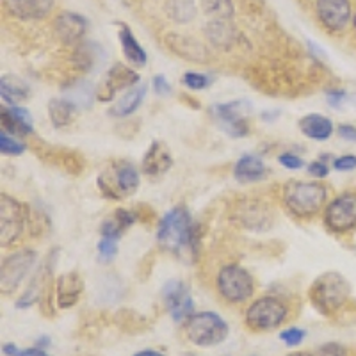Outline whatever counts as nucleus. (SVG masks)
<instances>
[{
  "label": "nucleus",
  "mask_w": 356,
  "mask_h": 356,
  "mask_svg": "<svg viewBox=\"0 0 356 356\" xmlns=\"http://www.w3.org/2000/svg\"><path fill=\"white\" fill-rule=\"evenodd\" d=\"M2 127L4 130L8 129V134H15V136H27L34 132L33 118L29 111L18 106L2 107Z\"/></svg>",
  "instance_id": "obj_20"
},
{
  "label": "nucleus",
  "mask_w": 356,
  "mask_h": 356,
  "mask_svg": "<svg viewBox=\"0 0 356 356\" xmlns=\"http://www.w3.org/2000/svg\"><path fill=\"white\" fill-rule=\"evenodd\" d=\"M278 162L284 168H287V170H301L305 166L303 159L294 154H282L278 157Z\"/></svg>",
  "instance_id": "obj_40"
},
{
  "label": "nucleus",
  "mask_w": 356,
  "mask_h": 356,
  "mask_svg": "<svg viewBox=\"0 0 356 356\" xmlns=\"http://www.w3.org/2000/svg\"><path fill=\"white\" fill-rule=\"evenodd\" d=\"M95 44H91V43H82V44H79L77 49H75V54H73V59H75V63H77L79 68L86 70V72L93 70L98 63V59H97L98 50H91Z\"/></svg>",
  "instance_id": "obj_33"
},
{
  "label": "nucleus",
  "mask_w": 356,
  "mask_h": 356,
  "mask_svg": "<svg viewBox=\"0 0 356 356\" xmlns=\"http://www.w3.org/2000/svg\"><path fill=\"white\" fill-rule=\"evenodd\" d=\"M317 356H349V351L344 346L332 342V344H324L323 348H319Z\"/></svg>",
  "instance_id": "obj_42"
},
{
  "label": "nucleus",
  "mask_w": 356,
  "mask_h": 356,
  "mask_svg": "<svg viewBox=\"0 0 356 356\" xmlns=\"http://www.w3.org/2000/svg\"><path fill=\"white\" fill-rule=\"evenodd\" d=\"M134 356H164V355L159 351H155V349H143V351L136 353Z\"/></svg>",
  "instance_id": "obj_47"
},
{
  "label": "nucleus",
  "mask_w": 356,
  "mask_h": 356,
  "mask_svg": "<svg viewBox=\"0 0 356 356\" xmlns=\"http://www.w3.org/2000/svg\"><path fill=\"white\" fill-rule=\"evenodd\" d=\"M333 168L337 171L356 170V155H342V157L333 159Z\"/></svg>",
  "instance_id": "obj_41"
},
{
  "label": "nucleus",
  "mask_w": 356,
  "mask_h": 356,
  "mask_svg": "<svg viewBox=\"0 0 356 356\" xmlns=\"http://www.w3.org/2000/svg\"><path fill=\"white\" fill-rule=\"evenodd\" d=\"M168 47L173 50L177 56L189 59L195 63H203L207 59V49L195 38L186 36V34H170L168 38Z\"/></svg>",
  "instance_id": "obj_19"
},
{
  "label": "nucleus",
  "mask_w": 356,
  "mask_h": 356,
  "mask_svg": "<svg viewBox=\"0 0 356 356\" xmlns=\"http://www.w3.org/2000/svg\"><path fill=\"white\" fill-rule=\"evenodd\" d=\"M351 29H353V36L356 38V8H355V17H353V25H351Z\"/></svg>",
  "instance_id": "obj_50"
},
{
  "label": "nucleus",
  "mask_w": 356,
  "mask_h": 356,
  "mask_svg": "<svg viewBox=\"0 0 356 356\" xmlns=\"http://www.w3.org/2000/svg\"><path fill=\"white\" fill-rule=\"evenodd\" d=\"M305 330L301 328H287L284 330V332H280V340L284 342L285 346H289V348H296V346H300L301 342L305 340Z\"/></svg>",
  "instance_id": "obj_38"
},
{
  "label": "nucleus",
  "mask_w": 356,
  "mask_h": 356,
  "mask_svg": "<svg viewBox=\"0 0 356 356\" xmlns=\"http://www.w3.org/2000/svg\"><path fill=\"white\" fill-rule=\"evenodd\" d=\"M218 291L228 303H244L255 292V284L250 273L239 264L221 267L218 275Z\"/></svg>",
  "instance_id": "obj_7"
},
{
  "label": "nucleus",
  "mask_w": 356,
  "mask_h": 356,
  "mask_svg": "<svg viewBox=\"0 0 356 356\" xmlns=\"http://www.w3.org/2000/svg\"><path fill=\"white\" fill-rule=\"evenodd\" d=\"M88 20L82 15L72 11H63L54 20L56 36L65 44H77L88 33Z\"/></svg>",
  "instance_id": "obj_15"
},
{
  "label": "nucleus",
  "mask_w": 356,
  "mask_h": 356,
  "mask_svg": "<svg viewBox=\"0 0 356 356\" xmlns=\"http://www.w3.org/2000/svg\"><path fill=\"white\" fill-rule=\"evenodd\" d=\"M171 164H173V159H171L168 146L155 141L152 143L145 157H143V173L148 175V177H161L170 170Z\"/></svg>",
  "instance_id": "obj_18"
},
{
  "label": "nucleus",
  "mask_w": 356,
  "mask_h": 356,
  "mask_svg": "<svg viewBox=\"0 0 356 356\" xmlns=\"http://www.w3.org/2000/svg\"><path fill=\"white\" fill-rule=\"evenodd\" d=\"M116 253H118V241L102 237V241L98 243V259H100L102 262H111V260L116 257Z\"/></svg>",
  "instance_id": "obj_37"
},
{
  "label": "nucleus",
  "mask_w": 356,
  "mask_h": 356,
  "mask_svg": "<svg viewBox=\"0 0 356 356\" xmlns=\"http://www.w3.org/2000/svg\"><path fill=\"white\" fill-rule=\"evenodd\" d=\"M300 130L308 139H314V141H328L333 136L335 127H333L332 120L323 116V114H308V116L301 118Z\"/></svg>",
  "instance_id": "obj_22"
},
{
  "label": "nucleus",
  "mask_w": 356,
  "mask_h": 356,
  "mask_svg": "<svg viewBox=\"0 0 356 356\" xmlns=\"http://www.w3.org/2000/svg\"><path fill=\"white\" fill-rule=\"evenodd\" d=\"M205 36L216 49L228 50L235 43V27L230 20H211L205 25Z\"/></svg>",
  "instance_id": "obj_24"
},
{
  "label": "nucleus",
  "mask_w": 356,
  "mask_h": 356,
  "mask_svg": "<svg viewBox=\"0 0 356 356\" xmlns=\"http://www.w3.org/2000/svg\"><path fill=\"white\" fill-rule=\"evenodd\" d=\"M82 280L77 273H66L57 280V305L59 308H70L77 303L82 294Z\"/></svg>",
  "instance_id": "obj_21"
},
{
  "label": "nucleus",
  "mask_w": 356,
  "mask_h": 356,
  "mask_svg": "<svg viewBox=\"0 0 356 356\" xmlns=\"http://www.w3.org/2000/svg\"><path fill=\"white\" fill-rule=\"evenodd\" d=\"M316 15L326 33L342 34L353 25L355 6L353 0H316Z\"/></svg>",
  "instance_id": "obj_8"
},
{
  "label": "nucleus",
  "mask_w": 356,
  "mask_h": 356,
  "mask_svg": "<svg viewBox=\"0 0 356 356\" xmlns=\"http://www.w3.org/2000/svg\"><path fill=\"white\" fill-rule=\"evenodd\" d=\"M139 75L134 72L132 68L125 65H114L113 68L107 72V79L98 86L97 97L100 102H111L116 97L118 91L123 89H130L134 86H138Z\"/></svg>",
  "instance_id": "obj_14"
},
{
  "label": "nucleus",
  "mask_w": 356,
  "mask_h": 356,
  "mask_svg": "<svg viewBox=\"0 0 356 356\" xmlns=\"http://www.w3.org/2000/svg\"><path fill=\"white\" fill-rule=\"evenodd\" d=\"M146 95V86L139 84V86H134V88L127 89V93L122 95V98L114 104V107L111 109V114L116 118H125L130 116L132 113L139 109L141 106L143 98Z\"/></svg>",
  "instance_id": "obj_27"
},
{
  "label": "nucleus",
  "mask_w": 356,
  "mask_h": 356,
  "mask_svg": "<svg viewBox=\"0 0 356 356\" xmlns=\"http://www.w3.org/2000/svg\"><path fill=\"white\" fill-rule=\"evenodd\" d=\"M136 222V214L127 209H118L111 218H107L106 221L102 222V237H107V239L120 241L122 239V234L129 227H132Z\"/></svg>",
  "instance_id": "obj_25"
},
{
  "label": "nucleus",
  "mask_w": 356,
  "mask_h": 356,
  "mask_svg": "<svg viewBox=\"0 0 356 356\" xmlns=\"http://www.w3.org/2000/svg\"><path fill=\"white\" fill-rule=\"evenodd\" d=\"M307 171H308V175H312V177L324 178V177H328L330 168L324 161H316V162H310V164H308Z\"/></svg>",
  "instance_id": "obj_43"
},
{
  "label": "nucleus",
  "mask_w": 356,
  "mask_h": 356,
  "mask_svg": "<svg viewBox=\"0 0 356 356\" xmlns=\"http://www.w3.org/2000/svg\"><path fill=\"white\" fill-rule=\"evenodd\" d=\"M27 211L20 202L8 195H0V244L11 246L24 234Z\"/></svg>",
  "instance_id": "obj_10"
},
{
  "label": "nucleus",
  "mask_w": 356,
  "mask_h": 356,
  "mask_svg": "<svg viewBox=\"0 0 356 356\" xmlns=\"http://www.w3.org/2000/svg\"><path fill=\"white\" fill-rule=\"evenodd\" d=\"M182 82L187 86V88L193 89V91H200V89L209 88L212 81L209 77H207V75H203V73L187 72V73H184Z\"/></svg>",
  "instance_id": "obj_36"
},
{
  "label": "nucleus",
  "mask_w": 356,
  "mask_h": 356,
  "mask_svg": "<svg viewBox=\"0 0 356 356\" xmlns=\"http://www.w3.org/2000/svg\"><path fill=\"white\" fill-rule=\"evenodd\" d=\"M0 150L6 155H20L24 154L25 146L15 138H11V134L2 130V134H0Z\"/></svg>",
  "instance_id": "obj_35"
},
{
  "label": "nucleus",
  "mask_w": 356,
  "mask_h": 356,
  "mask_svg": "<svg viewBox=\"0 0 356 356\" xmlns=\"http://www.w3.org/2000/svg\"><path fill=\"white\" fill-rule=\"evenodd\" d=\"M339 136L344 139V141L355 143L356 141V127L355 125H348V123L340 125L339 127Z\"/></svg>",
  "instance_id": "obj_46"
},
{
  "label": "nucleus",
  "mask_w": 356,
  "mask_h": 356,
  "mask_svg": "<svg viewBox=\"0 0 356 356\" xmlns=\"http://www.w3.org/2000/svg\"><path fill=\"white\" fill-rule=\"evenodd\" d=\"M284 203L298 218H312L326 205L328 187L321 182L291 180L284 186Z\"/></svg>",
  "instance_id": "obj_3"
},
{
  "label": "nucleus",
  "mask_w": 356,
  "mask_h": 356,
  "mask_svg": "<svg viewBox=\"0 0 356 356\" xmlns=\"http://www.w3.org/2000/svg\"><path fill=\"white\" fill-rule=\"evenodd\" d=\"M349 296H351V285L337 271L323 273L310 287V301L324 316H332L340 308H344L349 301Z\"/></svg>",
  "instance_id": "obj_2"
},
{
  "label": "nucleus",
  "mask_w": 356,
  "mask_h": 356,
  "mask_svg": "<svg viewBox=\"0 0 356 356\" xmlns=\"http://www.w3.org/2000/svg\"><path fill=\"white\" fill-rule=\"evenodd\" d=\"M139 171L130 162H114L98 175V187L109 198L120 200L136 193L139 187Z\"/></svg>",
  "instance_id": "obj_5"
},
{
  "label": "nucleus",
  "mask_w": 356,
  "mask_h": 356,
  "mask_svg": "<svg viewBox=\"0 0 356 356\" xmlns=\"http://www.w3.org/2000/svg\"><path fill=\"white\" fill-rule=\"evenodd\" d=\"M237 221H239L244 228H248V230L262 232L271 227L273 218L266 203L251 200V202H246L244 205H239Z\"/></svg>",
  "instance_id": "obj_17"
},
{
  "label": "nucleus",
  "mask_w": 356,
  "mask_h": 356,
  "mask_svg": "<svg viewBox=\"0 0 356 356\" xmlns=\"http://www.w3.org/2000/svg\"><path fill=\"white\" fill-rule=\"evenodd\" d=\"M43 287H44V276H43V269H40V273H38L36 276H34V280L31 282V285L27 287V291L22 294V298L18 300V307H31L33 303H36L38 298L41 296V292H43Z\"/></svg>",
  "instance_id": "obj_34"
},
{
  "label": "nucleus",
  "mask_w": 356,
  "mask_h": 356,
  "mask_svg": "<svg viewBox=\"0 0 356 356\" xmlns=\"http://www.w3.org/2000/svg\"><path fill=\"white\" fill-rule=\"evenodd\" d=\"M157 241L164 250L177 255L195 250L198 244V232L186 207H175L161 219Z\"/></svg>",
  "instance_id": "obj_1"
},
{
  "label": "nucleus",
  "mask_w": 356,
  "mask_h": 356,
  "mask_svg": "<svg viewBox=\"0 0 356 356\" xmlns=\"http://www.w3.org/2000/svg\"><path fill=\"white\" fill-rule=\"evenodd\" d=\"M186 335L189 342L200 348H211L225 342L228 337V324L214 312H198L186 321Z\"/></svg>",
  "instance_id": "obj_4"
},
{
  "label": "nucleus",
  "mask_w": 356,
  "mask_h": 356,
  "mask_svg": "<svg viewBox=\"0 0 356 356\" xmlns=\"http://www.w3.org/2000/svg\"><path fill=\"white\" fill-rule=\"evenodd\" d=\"M47 346H50V339H49V337H41V339L36 340V348L44 349V348H47Z\"/></svg>",
  "instance_id": "obj_48"
},
{
  "label": "nucleus",
  "mask_w": 356,
  "mask_h": 356,
  "mask_svg": "<svg viewBox=\"0 0 356 356\" xmlns=\"http://www.w3.org/2000/svg\"><path fill=\"white\" fill-rule=\"evenodd\" d=\"M162 296L166 301L168 312L171 314L175 323H184L195 312V300L191 298L189 289L180 280H171L166 287L162 289Z\"/></svg>",
  "instance_id": "obj_13"
},
{
  "label": "nucleus",
  "mask_w": 356,
  "mask_h": 356,
  "mask_svg": "<svg viewBox=\"0 0 356 356\" xmlns=\"http://www.w3.org/2000/svg\"><path fill=\"white\" fill-rule=\"evenodd\" d=\"M287 356H316V355H312V353H307V351H294Z\"/></svg>",
  "instance_id": "obj_49"
},
{
  "label": "nucleus",
  "mask_w": 356,
  "mask_h": 356,
  "mask_svg": "<svg viewBox=\"0 0 356 356\" xmlns=\"http://www.w3.org/2000/svg\"><path fill=\"white\" fill-rule=\"evenodd\" d=\"M289 316V308L276 296H264L246 310V324L253 332H269L278 328Z\"/></svg>",
  "instance_id": "obj_6"
},
{
  "label": "nucleus",
  "mask_w": 356,
  "mask_h": 356,
  "mask_svg": "<svg viewBox=\"0 0 356 356\" xmlns=\"http://www.w3.org/2000/svg\"><path fill=\"white\" fill-rule=\"evenodd\" d=\"M4 355L8 356H49L41 348H29V349H18L15 344L4 346Z\"/></svg>",
  "instance_id": "obj_39"
},
{
  "label": "nucleus",
  "mask_w": 356,
  "mask_h": 356,
  "mask_svg": "<svg viewBox=\"0 0 356 356\" xmlns=\"http://www.w3.org/2000/svg\"><path fill=\"white\" fill-rule=\"evenodd\" d=\"M267 168L262 162V159L257 157V155H244L239 161L235 162L234 166V175L235 178L243 184L250 182H259L266 177Z\"/></svg>",
  "instance_id": "obj_23"
},
{
  "label": "nucleus",
  "mask_w": 356,
  "mask_h": 356,
  "mask_svg": "<svg viewBox=\"0 0 356 356\" xmlns=\"http://www.w3.org/2000/svg\"><path fill=\"white\" fill-rule=\"evenodd\" d=\"M36 264V253L33 250H20L6 257L0 269V289L4 294H11L20 287L25 276Z\"/></svg>",
  "instance_id": "obj_11"
},
{
  "label": "nucleus",
  "mask_w": 356,
  "mask_h": 356,
  "mask_svg": "<svg viewBox=\"0 0 356 356\" xmlns=\"http://www.w3.org/2000/svg\"><path fill=\"white\" fill-rule=\"evenodd\" d=\"M77 113V107L73 106L72 102H68L66 98H54L49 104V116L50 122L54 123V127L61 129L72 123L73 116Z\"/></svg>",
  "instance_id": "obj_29"
},
{
  "label": "nucleus",
  "mask_w": 356,
  "mask_h": 356,
  "mask_svg": "<svg viewBox=\"0 0 356 356\" xmlns=\"http://www.w3.org/2000/svg\"><path fill=\"white\" fill-rule=\"evenodd\" d=\"M324 225L333 234H349L356 228V195L344 193L324 207Z\"/></svg>",
  "instance_id": "obj_9"
},
{
  "label": "nucleus",
  "mask_w": 356,
  "mask_h": 356,
  "mask_svg": "<svg viewBox=\"0 0 356 356\" xmlns=\"http://www.w3.org/2000/svg\"><path fill=\"white\" fill-rule=\"evenodd\" d=\"M56 0H8V11L24 22L43 20L52 13Z\"/></svg>",
  "instance_id": "obj_16"
},
{
  "label": "nucleus",
  "mask_w": 356,
  "mask_h": 356,
  "mask_svg": "<svg viewBox=\"0 0 356 356\" xmlns=\"http://www.w3.org/2000/svg\"><path fill=\"white\" fill-rule=\"evenodd\" d=\"M118 40H120V44H122L125 57L129 59L130 63H132L134 66H145L146 65V59H148V57H146L145 49H143L141 43L136 40V36H134L132 31H130L127 25H122V27H120Z\"/></svg>",
  "instance_id": "obj_26"
},
{
  "label": "nucleus",
  "mask_w": 356,
  "mask_h": 356,
  "mask_svg": "<svg viewBox=\"0 0 356 356\" xmlns=\"http://www.w3.org/2000/svg\"><path fill=\"white\" fill-rule=\"evenodd\" d=\"M346 91H342V89H332V91H328L326 93V98H328V104L332 107H339L342 102L346 100Z\"/></svg>",
  "instance_id": "obj_44"
},
{
  "label": "nucleus",
  "mask_w": 356,
  "mask_h": 356,
  "mask_svg": "<svg viewBox=\"0 0 356 356\" xmlns=\"http://www.w3.org/2000/svg\"><path fill=\"white\" fill-rule=\"evenodd\" d=\"M203 13L212 20H232L234 17V2L232 0H200Z\"/></svg>",
  "instance_id": "obj_30"
},
{
  "label": "nucleus",
  "mask_w": 356,
  "mask_h": 356,
  "mask_svg": "<svg viewBox=\"0 0 356 356\" xmlns=\"http://www.w3.org/2000/svg\"><path fill=\"white\" fill-rule=\"evenodd\" d=\"M95 91L93 88L88 84V82H75L72 88H68V93H66V100L72 102L73 106L77 107H89L91 106V102H93L95 97Z\"/></svg>",
  "instance_id": "obj_31"
},
{
  "label": "nucleus",
  "mask_w": 356,
  "mask_h": 356,
  "mask_svg": "<svg viewBox=\"0 0 356 356\" xmlns=\"http://www.w3.org/2000/svg\"><path fill=\"white\" fill-rule=\"evenodd\" d=\"M248 111H250V104L244 100L227 102V104H218L212 107L214 118L232 138H244L248 134V123L244 116Z\"/></svg>",
  "instance_id": "obj_12"
},
{
  "label": "nucleus",
  "mask_w": 356,
  "mask_h": 356,
  "mask_svg": "<svg viewBox=\"0 0 356 356\" xmlns=\"http://www.w3.org/2000/svg\"><path fill=\"white\" fill-rule=\"evenodd\" d=\"M164 11L171 22L178 25H186L195 20L198 9H196L195 0H166Z\"/></svg>",
  "instance_id": "obj_28"
},
{
  "label": "nucleus",
  "mask_w": 356,
  "mask_h": 356,
  "mask_svg": "<svg viewBox=\"0 0 356 356\" xmlns=\"http://www.w3.org/2000/svg\"><path fill=\"white\" fill-rule=\"evenodd\" d=\"M0 89H2V98L8 102L9 106H15V102L27 98V86L18 79L4 77L0 81Z\"/></svg>",
  "instance_id": "obj_32"
},
{
  "label": "nucleus",
  "mask_w": 356,
  "mask_h": 356,
  "mask_svg": "<svg viewBox=\"0 0 356 356\" xmlns=\"http://www.w3.org/2000/svg\"><path fill=\"white\" fill-rule=\"evenodd\" d=\"M154 89H155V93L168 95L171 91V86H170V82L166 81V77H162V75H155V77H154Z\"/></svg>",
  "instance_id": "obj_45"
}]
</instances>
